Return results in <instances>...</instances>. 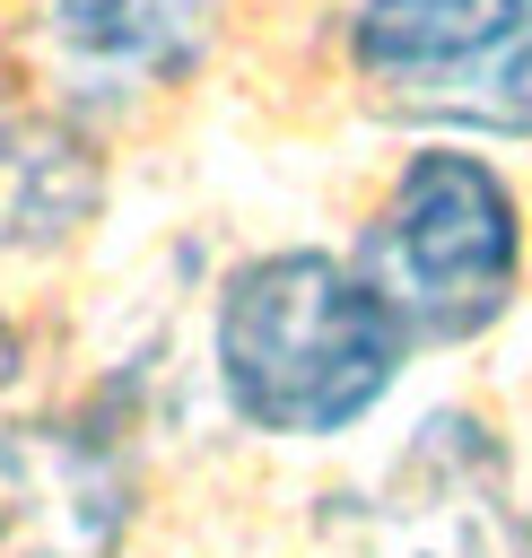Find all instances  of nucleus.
I'll use <instances>...</instances> for the list:
<instances>
[{"label":"nucleus","mask_w":532,"mask_h":558,"mask_svg":"<svg viewBox=\"0 0 532 558\" xmlns=\"http://www.w3.org/2000/svg\"><path fill=\"white\" fill-rule=\"evenodd\" d=\"M366 558H532V523L488 418L436 410L401 445L384 497L366 506Z\"/></svg>","instance_id":"3"},{"label":"nucleus","mask_w":532,"mask_h":558,"mask_svg":"<svg viewBox=\"0 0 532 558\" xmlns=\"http://www.w3.org/2000/svg\"><path fill=\"white\" fill-rule=\"evenodd\" d=\"M218 392L253 436H349L410 357L401 314L340 253H262L218 288Z\"/></svg>","instance_id":"1"},{"label":"nucleus","mask_w":532,"mask_h":558,"mask_svg":"<svg viewBox=\"0 0 532 558\" xmlns=\"http://www.w3.org/2000/svg\"><path fill=\"white\" fill-rule=\"evenodd\" d=\"M52 44L87 78L166 87L209 44V0H52Z\"/></svg>","instance_id":"6"},{"label":"nucleus","mask_w":532,"mask_h":558,"mask_svg":"<svg viewBox=\"0 0 532 558\" xmlns=\"http://www.w3.org/2000/svg\"><path fill=\"white\" fill-rule=\"evenodd\" d=\"M532 26V0H358L349 61L384 87V105L445 122L454 96Z\"/></svg>","instance_id":"5"},{"label":"nucleus","mask_w":532,"mask_h":558,"mask_svg":"<svg viewBox=\"0 0 532 558\" xmlns=\"http://www.w3.org/2000/svg\"><path fill=\"white\" fill-rule=\"evenodd\" d=\"M358 270L375 279V296L401 314L410 340H480L488 323H506L515 279H523V209L506 192V174L454 140L401 157L384 209L358 235Z\"/></svg>","instance_id":"2"},{"label":"nucleus","mask_w":532,"mask_h":558,"mask_svg":"<svg viewBox=\"0 0 532 558\" xmlns=\"http://www.w3.org/2000/svg\"><path fill=\"white\" fill-rule=\"evenodd\" d=\"M0 375H9V323H0Z\"/></svg>","instance_id":"9"},{"label":"nucleus","mask_w":532,"mask_h":558,"mask_svg":"<svg viewBox=\"0 0 532 558\" xmlns=\"http://www.w3.org/2000/svg\"><path fill=\"white\" fill-rule=\"evenodd\" d=\"M96 192H105V174H96L87 140H70L61 122L0 113V244H61L96 209Z\"/></svg>","instance_id":"7"},{"label":"nucleus","mask_w":532,"mask_h":558,"mask_svg":"<svg viewBox=\"0 0 532 558\" xmlns=\"http://www.w3.org/2000/svg\"><path fill=\"white\" fill-rule=\"evenodd\" d=\"M131 480L87 427H0V558H113Z\"/></svg>","instance_id":"4"},{"label":"nucleus","mask_w":532,"mask_h":558,"mask_svg":"<svg viewBox=\"0 0 532 558\" xmlns=\"http://www.w3.org/2000/svg\"><path fill=\"white\" fill-rule=\"evenodd\" d=\"M445 122H454V131H488V140H532V26L454 96Z\"/></svg>","instance_id":"8"}]
</instances>
